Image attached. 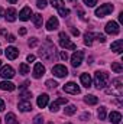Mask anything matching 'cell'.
Returning <instances> with one entry per match:
<instances>
[{
	"mask_svg": "<svg viewBox=\"0 0 123 124\" xmlns=\"http://www.w3.org/2000/svg\"><path fill=\"white\" fill-rule=\"evenodd\" d=\"M75 111H77V107H75V105H72V104H70L67 108H64V113H65L67 116H72Z\"/></svg>",
	"mask_w": 123,
	"mask_h": 124,
	"instance_id": "cell-28",
	"label": "cell"
},
{
	"mask_svg": "<svg viewBox=\"0 0 123 124\" xmlns=\"http://www.w3.org/2000/svg\"><path fill=\"white\" fill-rule=\"evenodd\" d=\"M52 74L55 77H58V78H64V77L68 75V69H67L65 65H55L52 68Z\"/></svg>",
	"mask_w": 123,
	"mask_h": 124,
	"instance_id": "cell-7",
	"label": "cell"
},
{
	"mask_svg": "<svg viewBox=\"0 0 123 124\" xmlns=\"http://www.w3.org/2000/svg\"><path fill=\"white\" fill-rule=\"evenodd\" d=\"M48 124H54V123H48Z\"/></svg>",
	"mask_w": 123,
	"mask_h": 124,
	"instance_id": "cell-51",
	"label": "cell"
},
{
	"mask_svg": "<svg viewBox=\"0 0 123 124\" xmlns=\"http://www.w3.org/2000/svg\"><path fill=\"white\" fill-rule=\"evenodd\" d=\"M64 91L68 94H80V87L75 84V82H68V84H65L64 85Z\"/></svg>",
	"mask_w": 123,
	"mask_h": 124,
	"instance_id": "cell-10",
	"label": "cell"
},
{
	"mask_svg": "<svg viewBox=\"0 0 123 124\" xmlns=\"http://www.w3.org/2000/svg\"><path fill=\"white\" fill-rule=\"evenodd\" d=\"M33 23L36 28H41L42 26V15H39V13L33 15Z\"/></svg>",
	"mask_w": 123,
	"mask_h": 124,
	"instance_id": "cell-25",
	"label": "cell"
},
{
	"mask_svg": "<svg viewBox=\"0 0 123 124\" xmlns=\"http://www.w3.org/2000/svg\"><path fill=\"white\" fill-rule=\"evenodd\" d=\"M6 108V105H4V101L3 100H0V111H3Z\"/></svg>",
	"mask_w": 123,
	"mask_h": 124,
	"instance_id": "cell-42",
	"label": "cell"
},
{
	"mask_svg": "<svg viewBox=\"0 0 123 124\" xmlns=\"http://www.w3.org/2000/svg\"><path fill=\"white\" fill-rule=\"evenodd\" d=\"M60 45H61L62 48H65V49H70V51L77 49V45H75V43H72L64 32H61V33H60Z\"/></svg>",
	"mask_w": 123,
	"mask_h": 124,
	"instance_id": "cell-3",
	"label": "cell"
},
{
	"mask_svg": "<svg viewBox=\"0 0 123 124\" xmlns=\"http://www.w3.org/2000/svg\"><path fill=\"white\" fill-rule=\"evenodd\" d=\"M83 58H84V52H83V51H75V52L72 54V56H71V65H72L74 68L80 66L81 62H83Z\"/></svg>",
	"mask_w": 123,
	"mask_h": 124,
	"instance_id": "cell-5",
	"label": "cell"
},
{
	"mask_svg": "<svg viewBox=\"0 0 123 124\" xmlns=\"http://www.w3.org/2000/svg\"><path fill=\"white\" fill-rule=\"evenodd\" d=\"M7 1H9V3H10V4H15V3H16V1H18V0H7Z\"/></svg>",
	"mask_w": 123,
	"mask_h": 124,
	"instance_id": "cell-47",
	"label": "cell"
},
{
	"mask_svg": "<svg viewBox=\"0 0 123 124\" xmlns=\"http://www.w3.org/2000/svg\"><path fill=\"white\" fill-rule=\"evenodd\" d=\"M98 118L100 120H104L106 118V107H100L98 108Z\"/></svg>",
	"mask_w": 123,
	"mask_h": 124,
	"instance_id": "cell-31",
	"label": "cell"
},
{
	"mask_svg": "<svg viewBox=\"0 0 123 124\" xmlns=\"http://www.w3.org/2000/svg\"><path fill=\"white\" fill-rule=\"evenodd\" d=\"M36 6H38L39 9H44V7L46 6V0H36Z\"/></svg>",
	"mask_w": 123,
	"mask_h": 124,
	"instance_id": "cell-36",
	"label": "cell"
},
{
	"mask_svg": "<svg viewBox=\"0 0 123 124\" xmlns=\"http://www.w3.org/2000/svg\"><path fill=\"white\" fill-rule=\"evenodd\" d=\"M39 56L45 61H54L57 58V51H55V46L51 43L49 38H48V42L45 45L41 46V51H39Z\"/></svg>",
	"mask_w": 123,
	"mask_h": 124,
	"instance_id": "cell-1",
	"label": "cell"
},
{
	"mask_svg": "<svg viewBox=\"0 0 123 124\" xmlns=\"http://www.w3.org/2000/svg\"><path fill=\"white\" fill-rule=\"evenodd\" d=\"M45 85H46L48 88H57L58 82H57V81H54V79H48V81L45 82Z\"/></svg>",
	"mask_w": 123,
	"mask_h": 124,
	"instance_id": "cell-30",
	"label": "cell"
},
{
	"mask_svg": "<svg viewBox=\"0 0 123 124\" xmlns=\"http://www.w3.org/2000/svg\"><path fill=\"white\" fill-rule=\"evenodd\" d=\"M36 45H38V39H36V38H32L31 40H29V46L33 48V46H36Z\"/></svg>",
	"mask_w": 123,
	"mask_h": 124,
	"instance_id": "cell-38",
	"label": "cell"
},
{
	"mask_svg": "<svg viewBox=\"0 0 123 124\" xmlns=\"http://www.w3.org/2000/svg\"><path fill=\"white\" fill-rule=\"evenodd\" d=\"M26 59H28V62H33V61H35V55H28V58H26Z\"/></svg>",
	"mask_w": 123,
	"mask_h": 124,
	"instance_id": "cell-43",
	"label": "cell"
},
{
	"mask_svg": "<svg viewBox=\"0 0 123 124\" xmlns=\"http://www.w3.org/2000/svg\"><path fill=\"white\" fill-rule=\"evenodd\" d=\"M113 4H109V3H106V4H101L100 7H97L96 9V16L97 17H104V16H107L109 13H112L113 12Z\"/></svg>",
	"mask_w": 123,
	"mask_h": 124,
	"instance_id": "cell-4",
	"label": "cell"
},
{
	"mask_svg": "<svg viewBox=\"0 0 123 124\" xmlns=\"http://www.w3.org/2000/svg\"><path fill=\"white\" fill-rule=\"evenodd\" d=\"M6 33H7L6 29H0V35H6Z\"/></svg>",
	"mask_w": 123,
	"mask_h": 124,
	"instance_id": "cell-46",
	"label": "cell"
},
{
	"mask_svg": "<svg viewBox=\"0 0 123 124\" xmlns=\"http://www.w3.org/2000/svg\"><path fill=\"white\" fill-rule=\"evenodd\" d=\"M18 107H19V110L22 113H26V111H31L32 110V102L31 101H20Z\"/></svg>",
	"mask_w": 123,
	"mask_h": 124,
	"instance_id": "cell-21",
	"label": "cell"
},
{
	"mask_svg": "<svg viewBox=\"0 0 123 124\" xmlns=\"http://www.w3.org/2000/svg\"><path fill=\"white\" fill-rule=\"evenodd\" d=\"M106 33H109V35H117L119 32H120V28H119V25L116 23V22H109L107 25H106Z\"/></svg>",
	"mask_w": 123,
	"mask_h": 124,
	"instance_id": "cell-8",
	"label": "cell"
},
{
	"mask_svg": "<svg viewBox=\"0 0 123 124\" xmlns=\"http://www.w3.org/2000/svg\"><path fill=\"white\" fill-rule=\"evenodd\" d=\"M7 40H9V42H15V40H16V38H15L13 35H9V36H7Z\"/></svg>",
	"mask_w": 123,
	"mask_h": 124,
	"instance_id": "cell-41",
	"label": "cell"
},
{
	"mask_svg": "<svg viewBox=\"0 0 123 124\" xmlns=\"http://www.w3.org/2000/svg\"><path fill=\"white\" fill-rule=\"evenodd\" d=\"M107 82H109V74H106V72H103V71H97V72L94 74V85H96L98 90L104 88V87L107 85Z\"/></svg>",
	"mask_w": 123,
	"mask_h": 124,
	"instance_id": "cell-2",
	"label": "cell"
},
{
	"mask_svg": "<svg viewBox=\"0 0 123 124\" xmlns=\"http://www.w3.org/2000/svg\"><path fill=\"white\" fill-rule=\"evenodd\" d=\"M94 38H96L98 42H101V43H104V42H106V36H104L103 33H94Z\"/></svg>",
	"mask_w": 123,
	"mask_h": 124,
	"instance_id": "cell-34",
	"label": "cell"
},
{
	"mask_svg": "<svg viewBox=\"0 0 123 124\" xmlns=\"http://www.w3.org/2000/svg\"><path fill=\"white\" fill-rule=\"evenodd\" d=\"M32 74H33V78H36V79L41 78V77L45 74V66H44L41 62H36L35 66H33V72H32Z\"/></svg>",
	"mask_w": 123,
	"mask_h": 124,
	"instance_id": "cell-9",
	"label": "cell"
},
{
	"mask_svg": "<svg viewBox=\"0 0 123 124\" xmlns=\"http://www.w3.org/2000/svg\"><path fill=\"white\" fill-rule=\"evenodd\" d=\"M112 51L113 52H116V54H122V51H123V40H114L113 43H112Z\"/></svg>",
	"mask_w": 123,
	"mask_h": 124,
	"instance_id": "cell-20",
	"label": "cell"
},
{
	"mask_svg": "<svg viewBox=\"0 0 123 124\" xmlns=\"http://www.w3.org/2000/svg\"><path fill=\"white\" fill-rule=\"evenodd\" d=\"M20 98H22V101H31L32 93L31 91H23V93L20 94Z\"/></svg>",
	"mask_w": 123,
	"mask_h": 124,
	"instance_id": "cell-29",
	"label": "cell"
},
{
	"mask_svg": "<svg viewBox=\"0 0 123 124\" xmlns=\"http://www.w3.org/2000/svg\"><path fill=\"white\" fill-rule=\"evenodd\" d=\"M93 39H94V33H91V32H87V33L84 35V43H86V45L91 46L93 45Z\"/></svg>",
	"mask_w": 123,
	"mask_h": 124,
	"instance_id": "cell-24",
	"label": "cell"
},
{
	"mask_svg": "<svg viewBox=\"0 0 123 124\" xmlns=\"http://www.w3.org/2000/svg\"><path fill=\"white\" fill-rule=\"evenodd\" d=\"M42 121H44V117H42L41 114H39V116H36V117L33 118V124H41Z\"/></svg>",
	"mask_w": 123,
	"mask_h": 124,
	"instance_id": "cell-37",
	"label": "cell"
},
{
	"mask_svg": "<svg viewBox=\"0 0 123 124\" xmlns=\"http://www.w3.org/2000/svg\"><path fill=\"white\" fill-rule=\"evenodd\" d=\"M0 66H1V61H0Z\"/></svg>",
	"mask_w": 123,
	"mask_h": 124,
	"instance_id": "cell-50",
	"label": "cell"
},
{
	"mask_svg": "<svg viewBox=\"0 0 123 124\" xmlns=\"http://www.w3.org/2000/svg\"><path fill=\"white\" fill-rule=\"evenodd\" d=\"M19 35H22V36L26 35V29H25V28H20V29H19Z\"/></svg>",
	"mask_w": 123,
	"mask_h": 124,
	"instance_id": "cell-44",
	"label": "cell"
},
{
	"mask_svg": "<svg viewBox=\"0 0 123 124\" xmlns=\"http://www.w3.org/2000/svg\"><path fill=\"white\" fill-rule=\"evenodd\" d=\"M0 124H1V121H0Z\"/></svg>",
	"mask_w": 123,
	"mask_h": 124,
	"instance_id": "cell-52",
	"label": "cell"
},
{
	"mask_svg": "<svg viewBox=\"0 0 123 124\" xmlns=\"http://www.w3.org/2000/svg\"><path fill=\"white\" fill-rule=\"evenodd\" d=\"M4 120H6V124H19V121L16 120V116L13 113H7Z\"/></svg>",
	"mask_w": 123,
	"mask_h": 124,
	"instance_id": "cell-23",
	"label": "cell"
},
{
	"mask_svg": "<svg viewBox=\"0 0 123 124\" xmlns=\"http://www.w3.org/2000/svg\"><path fill=\"white\" fill-rule=\"evenodd\" d=\"M0 77L4 78V79H10V78L15 77V69L10 65H6V66L0 68Z\"/></svg>",
	"mask_w": 123,
	"mask_h": 124,
	"instance_id": "cell-6",
	"label": "cell"
},
{
	"mask_svg": "<svg viewBox=\"0 0 123 124\" xmlns=\"http://www.w3.org/2000/svg\"><path fill=\"white\" fill-rule=\"evenodd\" d=\"M32 16V9L31 7H28V6H25L22 10H20V13H19V19L20 20H23V22H26V20H29Z\"/></svg>",
	"mask_w": 123,
	"mask_h": 124,
	"instance_id": "cell-13",
	"label": "cell"
},
{
	"mask_svg": "<svg viewBox=\"0 0 123 124\" xmlns=\"http://www.w3.org/2000/svg\"><path fill=\"white\" fill-rule=\"evenodd\" d=\"M51 4H52L54 7L60 9V7H62V4H64V0H51Z\"/></svg>",
	"mask_w": 123,
	"mask_h": 124,
	"instance_id": "cell-33",
	"label": "cell"
},
{
	"mask_svg": "<svg viewBox=\"0 0 123 124\" xmlns=\"http://www.w3.org/2000/svg\"><path fill=\"white\" fill-rule=\"evenodd\" d=\"M112 69L116 72V74H120V72H123V66L120 62H113L112 63Z\"/></svg>",
	"mask_w": 123,
	"mask_h": 124,
	"instance_id": "cell-26",
	"label": "cell"
},
{
	"mask_svg": "<svg viewBox=\"0 0 123 124\" xmlns=\"http://www.w3.org/2000/svg\"><path fill=\"white\" fill-rule=\"evenodd\" d=\"M1 15H3V10H1V7H0V17H1Z\"/></svg>",
	"mask_w": 123,
	"mask_h": 124,
	"instance_id": "cell-48",
	"label": "cell"
},
{
	"mask_svg": "<svg viewBox=\"0 0 123 124\" xmlns=\"http://www.w3.org/2000/svg\"><path fill=\"white\" fill-rule=\"evenodd\" d=\"M84 102L88 104V105H96V104L98 102V98H97L96 95H86V97H84Z\"/></svg>",
	"mask_w": 123,
	"mask_h": 124,
	"instance_id": "cell-22",
	"label": "cell"
},
{
	"mask_svg": "<svg viewBox=\"0 0 123 124\" xmlns=\"http://www.w3.org/2000/svg\"><path fill=\"white\" fill-rule=\"evenodd\" d=\"M58 12H60V16H62V17H68V16H70V10H68V9L60 7V9H58Z\"/></svg>",
	"mask_w": 123,
	"mask_h": 124,
	"instance_id": "cell-32",
	"label": "cell"
},
{
	"mask_svg": "<svg viewBox=\"0 0 123 124\" xmlns=\"http://www.w3.org/2000/svg\"><path fill=\"white\" fill-rule=\"evenodd\" d=\"M109 118H110V121L113 124H119L122 121V114H120L119 111H112V113L109 114Z\"/></svg>",
	"mask_w": 123,
	"mask_h": 124,
	"instance_id": "cell-18",
	"label": "cell"
},
{
	"mask_svg": "<svg viewBox=\"0 0 123 124\" xmlns=\"http://www.w3.org/2000/svg\"><path fill=\"white\" fill-rule=\"evenodd\" d=\"M86 118H90V114H88V113H86V114L81 116V120H86Z\"/></svg>",
	"mask_w": 123,
	"mask_h": 124,
	"instance_id": "cell-45",
	"label": "cell"
},
{
	"mask_svg": "<svg viewBox=\"0 0 123 124\" xmlns=\"http://www.w3.org/2000/svg\"><path fill=\"white\" fill-rule=\"evenodd\" d=\"M58 26H60V23H58V19L55 16L49 17V20L46 22V29L48 31H55V29H58Z\"/></svg>",
	"mask_w": 123,
	"mask_h": 124,
	"instance_id": "cell-15",
	"label": "cell"
},
{
	"mask_svg": "<svg viewBox=\"0 0 123 124\" xmlns=\"http://www.w3.org/2000/svg\"><path fill=\"white\" fill-rule=\"evenodd\" d=\"M68 1H71V3H75V1H77V0H68Z\"/></svg>",
	"mask_w": 123,
	"mask_h": 124,
	"instance_id": "cell-49",
	"label": "cell"
},
{
	"mask_svg": "<svg viewBox=\"0 0 123 124\" xmlns=\"http://www.w3.org/2000/svg\"><path fill=\"white\" fill-rule=\"evenodd\" d=\"M67 102H68V101H67V98H62V97H61V98H57V100L51 104V108H49V110H51L52 113H55V111H58V110H60V107H61V105H65Z\"/></svg>",
	"mask_w": 123,
	"mask_h": 124,
	"instance_id": "cell-12",
	"label": "cell"
},
{
	"mask_svg": "<svg viewBox=\"0 0 123 124\" xmlns=\"http://www.w3.org/2000/svg\"><path fill=\"white\" fill-rule=\"evenodd\" d=\"M19 71H20V74L22 75H26V74H29V71H31V68H29V65L28 63H20V66H19Z\"/></svg>",
	"mask_w": 123,
	"mask_h": 124,
	"instance_id": "cell-27",
	"label": "cell"
},
{
	"mask_svg": "<svg viewBox=\"0 0 123 124\" xmlns=\"http://www.w3.org/2000/svg\"><path fill=\"white\" fill-rule=\"evenodd\" d=\"M84 4L88 6V7H94L97 4V0H84Z\"/></svg>",
	"mask_w": 123,
	"mask_h": 124,
	"instance_id": "cell-35",
	"label": "cell"
},
{
	"mask_svg": "<svg viewBox=\"0 0 123 124\" xmlns=\"http://www.w3.org/2000/svg\"><path fill=\"white\" fill-rule=\"evenodd\" d=\"M4 15H6L4 17H6V20H7V22H15V20H16V17H18V13H16V10H15L13 7L7 9Z\"/></svg>",
	"mask_w": 123,
	"mask_h": 124,
	"instance_id": "cell-16",
	"label": "cell"
},
{
	"mask_svg": "<svg viewBox=\"0 0 123 124\" xmlns=\"http://www.w3.org/2000/svg\"><path fill=\"white\" fill-rule=\"evenodd\" d=\"M60 56H61L62 61H67V59H68V54H67L65 51H64V52H61V55H60Z\"/></svg>",
	"mask_w": 123,
	"mask_h": 124,
	"instance_id": "cell-40",
	"label": "cell"
},
{
	"mask_svg": "<svg viewBox=\"0 0 123 124\" xmlns=\"http://www.w3.org/2000/svg\"><path fill=\"white\" fill-rule=\"evenodd\" d=\"M80 81H81L83 87H86V88H90L91 87V77H90V74H81Z\"/></svg>",
	"mask_w": 123,
	"mask_h": 124,
	"instance_id": "cell-17",
	"label": "cell"
},
{
	"mask_svg": "<svg viewBox=\"0 0 123 124\" xmlns=\"http://www.w3.org/2000/svg\"><path fill=\"white\" fill-rule=\"evenodd\" d=\"M6 56H7V59H10V61H13V59H16L18 56H19V49L18 48H15V46H9L7 49H6Z\"/></svg>",
	"mask_w": 123,
	"mask_h": 124,
	"instance_id": "cell-11",
	"label": "cell"
},
{
	"mask_svg": "<svg viewBox=\"0 0 123 124\" xmlns=\"http://www.w3.org/2000/svg\"><path fill=\"white\" fill-rule=\"evenodd\" d=\"M48 101H49L48 94H41V95L38 97V100H36V104H38L39 108H45V107L48 105Z\"/></svg>",
	"mask_w": 123,
	"mask_h": 124,
	"instance_id": "cell-14",
	"label": "cell"
},
{
	"mask_svg": "<svg viewBox=\"0 0 123 124\" xmlns=\"http://www.w3.org/2000/svg\"><path fill=\"white\" fill-rule=\"evenodd\" d=\"M70 31H71V33H72L74 36H78V35H80V31H78V29H75V28H72V26L70 28Z\"/></svg>",
	"mask_w": 123,
	"mask_h": 124,
	"instance_id": "cell-39",
	"label": "cell"
},
{
	"mask_svg": "<svg viewBox=\"0 0 123 124\" xmlns=\"http://www.w3.org/2000/svg\"><path fill=\"white\" fill-rule=\"evenodd\" d=\"M15 88H16V85L10 81H1L0 82V90H3V91H13Z\"/></svg>",
	"mask_w": 123,
	"mask_h": 124,
	"instance_id": "cell-19",
	"label": "cell"
}]
</instances>
